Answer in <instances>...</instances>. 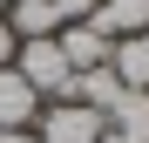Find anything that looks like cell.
<instances>
[{"label":"cell","mask_w":149,"mask_h":143,"mask_svg":"<svg viewBox=\"0 0 149 143\" xmlns=\"http://www.w3.org/2000/svg\"><path fill=\"white\" fill-rule=\"evenodd\" d=\"M14 75L27 82L41 102H61L68 82H74V68H68V55L54 48V34H47V41H20V48H14Z\"/></svg>","instance_id":"cell-1"},{"label":"cell","mask_w":149,"mask_h":143,"mask_svg":"<svg viewBox=\"0 0 149 143\" xmlns=\"http://www.w3.org/2000/svg\"><path fill=\"white\" fill-rule=\"evenodd\" d=\"M41 143H102V116L81 109V102H47L41 123H34Z\"/></svg>","instance_id":"cell-2"},{"label":"cell","mask_w":149,"mask_h":143,"mask_svg":"<svg viewBox=\"0 0 149 143\" xmlns=\"http://www.w3.org/2000/svg\"><path fill=\"white\" fill-rule=\"evenodd\" d=\"M102 143H149V89H129L102 116Z\"/></svg>","instance_id":"cell-3"},{"label":"cell","mask_w":149,"mask_h":143,"mask_svg":"<svg viewBox=\"0 0 149 143\" xmlns=\"http://www.w3.org/2000/svg\"><path fill=\"white\" fill-rule=\"evenodd\" d=\"M122 95H129V89H122V82H115V68L102 61V68H81V75L68 82V95H61V102H81V109H95V116H109Z\"/></svg>","instance_id":"cell-4"},{"label":"cell","mask_w":149,"mask_h":143,"mask_svg":"<svg viewBox=\"0 0 149 143\" xmlns=\"http://www.w3.org/2000/svg\"><path fill=\"white\" fill-rule=\"evenodd\" d=\"M54 48L68 55L74 75H81V68H102V61H109V48H115V41H109L102 27H88V20H68V27L54 34Z\"/></svg>","instance_id":"cell-5"},{"label":"cell","mask_w":149,"mask_h":143,"mask_svg":"<svg viewBox=\"0 0 149 143\" xmlns=\"http://www.w3.org/2000/svg\"><path fill=\"white\" fill-rule=\"evenodd\" d=\"M41 109H47L41 95L20 82L14 68H0V130H34V123H41Z\"/></svg>","instance_id":"cell-6"},{"label":"cell","mask_w":149,"mask_h":143,"mask_svg":"<svg viewBox=\"0 0 149 143\" xmlns=\"http://www.w3.org/2000/svg\"><path fill=\"white\" fill-rule=\"evenodd\" d=\"M88 27H102L109 41H129V34H149V0H102L88 14Z\"/></svg>","instance_id":"cell-7"},{"label":"cell","mask_w":149,"mask_h":143,"mask_svg":"<svg viewBox=\"0 0 149 143\" xmlns=\"http://www.w3.org/2000/svg\"><path fill=\"white\" fill-rule=\"evenodd\" d=\"M7 27H14V41H47V34H61V14H54V0H14Z\"/></svg>","instance_id":"cell-8"},{"label":"cell","mask_w":149,"mask_h":143,"mask_svg":"<svg viewBox=\"0 0 149 143\" xmlns=\"http://www.w3.org/2000/svg\"><path fill=\"white\" fill-rule=\"evenodd\" d=\"M109 68H115V82H122V89H149V34L115 41V48H109Z\"/></svg>","instance_id":"cell-9"},{"label":"cell","mask_w":149,"mask_h":143,"mask_svg":"<svg viewBox=\"0 0 149 143\" xmlns=\"http://www.w3.org/2000/svg\"><path fill=\"white\" fill-rule=\"evenodd\" d=\"M14 48H20V41H14V27H7V14H0V68H14Z\"/></svg>","instance_id":"cell-10"},{"label":"cell","mask_w":149,"mask_h":143,"mask_svg":"<svg viewBox=\"0 0 149 143\" xmlns=\"http://www.w3.org/2000/svg\"><path fill=\"white\" fill-rule=\"evenodd\" d=\"M0 143H41L34 130H0Z\"/></svg>","instance_id":"cell-11"},{"label":"cell","mask_w":149,"mask_h":143,"mask_svg":"<svg viewBox=\"0 0 149 143\" xmlns=\"http://www.w3.org/2000/svg\"><path fill=\"white\" fill-rule=\"evenodd\" d=\"M7 7H14V0H0V14H7Z\"/></svg>","instance_id":"cell-12"}]
</instances>
